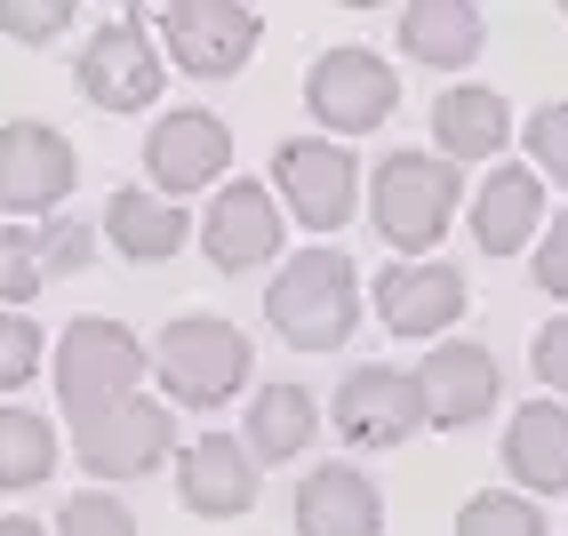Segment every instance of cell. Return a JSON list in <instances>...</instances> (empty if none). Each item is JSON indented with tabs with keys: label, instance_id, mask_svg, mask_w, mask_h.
<instances>
[{
	"label": "cell",
	"instance_id": "cell-1",
	"mask_svg": "<svg viewBox=\"0 0 568 536\" xmlns=\"http://www.w3.org/2000/svg\"><path fill=\"white\" fill-rule=\"evenodd\" d=\"M264 313L273 328L296 344V353H328V344H345L353 321H361V281H353V256L336 249H305L281 264L273 296H264Z\"/></svg>",
	"mask_w": 568,
	"mask_h": 536
},
{
	"label": "cell",
	"instance_id": "cell-2",
	"mask_svg": "<svg viewBox=\"0 0 568 536\" xmlns=\"http://www.w3.org/2000/svg\"><path fill=\"white\" fill-rule=\"evenodd\" d=\"M457 193H465V184H457V161H440V152H393V161L376 169V193H368L376 233H385V241L416 264V256L448 233Z\"/></svg>",
	"mask_w": 568,
	"mask_h": 536
},
{
	"label": "cell",
	"instance_id": "cell-3",
	"mask_svg": "<svg viewBox=\"0 0 568 536\" xmlns=\"http://www.w3.org/2000/svg\"><path fill=\"white\" fill-rule=\"evenodd\" d=\"M153 368L184 408H216V401H233L248 385V336L233 321H216V313H184V321L161 328Z\"/></svg>",
	"mask_w": 568,
	"mask_h": 536
},
{
	"label": "cell",
	"instance_id": "cell-4",
	"mask_svg": "<svg viewBox=\"0 0 568 536\" xmlns=\"http://www.w3.org/2000/svg\"><path fill=\"white\" fill-rule=\"evenodd\" d=\"M136 376H144V353L121 321H72L64 344H57V401L72 425H89V416L136 401Z\"/></svg>",
	"mask_w": 568,
	"mask_h": 536
},
{
	"label": "cell",
	"instance_id": "cell-5",
	"mask_svg": "<svg viewBox=\"0 0 568 536\" xmlns=\"http://www.w3.org/2000/svg\"><path fill=\"white\" fill-rule=\"evenodd\" d=\"M273 193L288 201L296 224L336 233V224L361 209V161H353L345 144H328V136H288L273 152Z\"/></svg>",
	"mask_w": 568,
	"mask_h": 536
},
{
	"label": "cell",
	"instance_id": "cell-6",
	"mask_svg": "<svg viewBox=\"0 0 568 536\" xmlns=\"http://www.w3.org/2000/svg\"><path fill=\"white\" fill-rule=\"evenodd\" d=\"M305 104H313L321 129L361 136V129H385V112L400 104V81H393V64L376 49H328L305 72Z\"/></svg>",
	"mask_w": 568,
	"mask_h": 536
},
{
	"label": "cell",
	"instance_id": "cell-7",
	"mask_svg": "<svg viewBox=\"0 0 568 536\" xmlns=\"http://www.w3.org/2000/svg\"><path fill=\"white\" fill-rule=\"evenodd\" d=\"M256 9L241 0H169L161 9V41H169V64L193 72V81H224V72H241L248 49H256Z\"/></svg>",
	"mask_w": 568,
	"mask_h": 536
},
{
	"label": "cell",
	"instance_id": "cell-8",
	"mask_svg": "<svg viewBox=\"0 0 568 536\" xmlns=\"http://www.w3.org/2000/svg\"><path fill=\"white\" fill-rule=\"evenodd\" d=\"M72 144L49 121H9L0 129V224L9 216H57L72 193Z\"/></svg>",
	"mask_w": 568,
	"mask_h": 536
},
{
	"label": "cell",
	"instance_id": "cell-9",
	"mask_svg": "<svg viewBox=\"0 0 568 536\" xmlns=\"http://www.w3.org/2000/svg\"><path fill=\"white\" fill-rule=\"evenodd\" d=\"M161 57H153V32H144L136 17H112V24H97L89 32V49H81V89H89V104H104V112H144L161 97Z\"/></svg>",
	"mask_w": 568,
	"mask_h": 536
},
{
	"label": "cell",
	"instance_id": "cell-10",
	"mask_svg": "<svg viewBox=\"0 0 568 536\" xmlns=\"http://www.w3.org/2000/svg\"><path fill=\"white\" fill-rule=\"evenodd\" d=\"M169 448H176V425H169L161 401H121V408L89 416V425H72V456H81L89 473H104V481L153 473Z\"/></svg>",
	"mask_w": 568,
	"mask_h": 536
},
{
	"label": "cell",
	"instance_id": "cell-11",
	"mask_svg": "<svg viewBox=\"0 0 568 536\" xmlns=\"http://www.w3.org/2000/svg\"><path fill=\"white\" fill-rule=\"evenodd\" d=\"M416 425H425V393H416L408 368L368 361V368H353L345 385H336V433L353 448H400Z\"/></svg>",
	"mask_w": 568,
	"mask_h": 536
},
{
	"label": "cell",
	"instance_id": "cell-12",
	"mask_svg": "<svg viewBox=\"0 0 568 536\" xmlns=\"http://www.w3.org/2000/svg\"><path fill=\"white\" fill-rule=\"evenodd\" d=\"M416 393H425V425L457 433V425H480L488 408H497V353L473 336H448L425 353V368H416Z\"/></svg>",
	"mask_w": 568,
	"mask_h": 536
},
{
	"label": "cell",
	"instance_id": "cell-13",
	"mask_svg": "<svg viewBox=\"0 0 568 536\" xmlns=\"http://www.w3.org/2000/svg\"><path fill=\"white\" fill-rule=\"evenodd\" d=\"M201 249H209L216 273H248V264H264V256L281 249V201L264 193V176H233V184L209 201Z\"/></svg>",
	"mask_w": 568,
	"mask_h": 536
},
{
	"label": "cell",
	"instance_id": "cell-14",
	"mask_svg": "<svg viewBox=\"0 0 568 536\" xmlns=\"http://www.w3.org/2000/svg\"><path fill=\"white\" fill-rule=\"evenodd\" d=\"M224 161H233V129L216 121V112H161V129L144 136V169H153L161 201L169 193H201V184L224 176Z\"/></svg>",
	"mask_w": 568,
	"mask_h": 536
},
{
	"label": "cell",
	"instance_id": "cell-15",
	"mask_svg": "<svg viewBox=\"0 0 568 536\" xmlns=\"http://www.w3.org/2000/svg\"><path fill=\"white\" fill-rule=\"evenodd\" d=\"M176 488H184V505H193L201 520H241L256 505V456H248V441L201 433L193 448L176 456Z\"/></svg>",
	"mask_w": 568,
	"mask_h": 536
},
{
	"label": "cell",
	"instance_id": "cell-16",
	"mask_svg": "<svg viewBox=\"0 0 568 536\" xmlns=\"http://www.w3.org/2000/svg\"><path fill=\"white\" fill-rule=\"evenodd\" d=\"M376 313H385L393 336H440L448 321L465 313V273L457 264H385V281H376Z\"/></svg>",
	"mask_w": 568,
	"mask_h": 536
},
{
	"label": "cell",
	"instance_id": "cell-17",
	"mask_svg": "<svg viewBox=\"0 0 568 536\" xmlns=\"http://www.w3.org/2000/svg\"><path fill=\"white\" fill-rule=\"evenodd\" d=\"M385 528V496L361 465H321L296 488V536H376Z\"/></svg>",
	"mask_w": 568,
	"mask_h": 536
},
{
	"label": "cell",
	"instance_id": "cell-18",
	"mask_svg": "<svg viewBox=\"0 0 568 536\" xmlns=\"http://www.w3.org/2000/svg\"><path fill=\"white\" fill-rule=\"evenodd\" d=\"M545 224V184H537V169H497L473 193V241L488 249V256H520V241Z\"/></svg>",
	"mask_w": 568,
	"mask_h": 536
},
{
	"label": "cell",
	"instance_id": "cell-19",
	"mask_svg": "<svg viewBox=\"0 0 568 536\" xmlns=\"http://www.w3.org/2000/svg\"><path fill=\"white\" fill-rule=\"evenodd\" d=\"M505 473L520 488H568V408L560 401H528L505 425Z\"/></svg>",
	"mask_w": 568,
	"mask_h": 536
},
{
	"label": "cell",
	"instance_id": "cell-20",
	"mask_svg": "<svg viewBox=\"0 0 568 536\" xmlns=\"http://www.w3.org/2000/svg\"><path fill=\"white\" fill-rule=\"evenodd\" d=\"M505 136H513V112H505V97L497 89H448L440 104H433V144H440V161H488V152H505Z\"/></svg>",
	"mask_w": 568,
	"mask_h": 536
},
{
	"label": "cell",
	"instance_id": "cell-21",
	"mask_svg": "<svg viewBox=\"0 0 568 536\" xmlns=\"http://www.w3.org/2000/svg\"><path fill=\"white\" fill-rule=\"evenodd\" d=\"M400 49L416 64H473L480 57V9L473 0H408L400 9Z\"/></svg>",
	"mask_w": 568,
	"mask_h": 536
},
{
	"label": "cell",
	"instance_id": "cell-22",
	"mask_svg": "<svg viewBox=\"0 0 568 536\" xmlns=\"http://www.w3.org/2000/svg\"><path fill=\"white\" fill-rule=\"evenodd\" d=\"M104 233H112V249H121V256L161 264V256L184 249V209L161 201V193H136V184H121V193H112V209H104Z\"/></svg>",
	"mask_w": 568,
	"mask_h": 536
},
{
	"label": "cell",
	"instance_id": "cell-23",
	"mask_svg": "<svg viewBox=\"0 0 568 536\" xmlns=\"http://www.w3.org/2000/svg\"><path fill=\"white\" fill-rule=\"evenodd\" d=\"M313 425H321V408L305 385H264L248 401V456H264V465H288L296 448H313Z\"/></svg>",
	"mask_w": 568,
	"mask_h": 536
},
{
	"label": "cell",
	"instance_id": "cell-24",
	"mask_svg": "<svg viewBox=\"0 0 568 536\" xmlns=\"http://www.w3.org/2000/svg\"><path fill=\"white\" fill-rule=\"evenodd\" d=\"M57 473V433L32 408H0V488H41Z\"/></svg>",
	"mask_w": 568,
	"mask_h": 536
},
{
	"label": "cell",
	"instance_id": "cell-25",
	"mask_svg": "<svg viewBox=\"0 0 568 536\" xmlns=\"http://www.w3.org/2000/svg\"><path fill=\"white\" fill-rule=\"evenodd\" d=\"M457 536H545V513L513 488H480L473 505L457 513Z\"/></svg>",
	"mask_w": 568,
	"mask_h": 536
},
{
	"label": "cell",
	"instance_id": "cell-26",
	"mask_svg": "<svg viewBox=\"0 0 568 536\" xmlns=\"http://www.w3.org/2000/svg\"><path fill=\"white\" fill-rule=\"evenodd\" d=\"M41 233H17V224H0V313H17V304L41 289Z\"/></svg>",
	"mask_w": 568,
	"mask_h": 536
},
{
	"label": "cell",
	"instance_id": "cell-27",
	"mask_svg": "<svg viewBox=\"0 0 568 536\" xmlns=\"http://www.w3.org/2000/svg\"><path fill=\"white\" fill-rule=\"evenodd\" d=\"M97 264V233L81 216H49L41 224V273H89Z\"/></svg>",
	"mask_w": 568,
	"mask_h": 536
},
{
	"label": "cell",
	"instance_id": "cell-28",
	"mask_svg": "<svg viewBox=\"0 0 568 536\" xmlns=\"http://www.w3.org/2000/svg\"><path fill=\"white\" fill-rule=\"evenodd\" d=\"M520 136H528V152H537V169L568 193V104H537Z\"/></svg>",
	"mask_w": 568,
	"mask_h": 536
},
{
	"label": "cell",
	"instance_id": "cell-29",
	"mask_svg": "<svg viewBox=\"0 0 568 536\" xmlns=\"http://www.w3.org/2000/svg\"><path fill=\"white\" fill-rule=\"evenodd\" d=\"M57 536H136V520L112 496H64L57 505Z\"/></svg>",
	"mask_w": 568,
	"mask_h": 536
},
{
	"label": "cell",
	"instance_id": "cell-30",
	"mask_svg": "<svg viewBox=\"0 0 568 536\" xmlns=\"http://www.w3.org/2000/svg\"><path fill=\"white\" fill-rule=\"evenodd\" d=\"M72 24V0H0V32L9 41H57Z\"/></svg>",
	"mask_w": 568,
	"mask_h": 536
},
{
	"label": "cell",
	"instance_id": "cell-31",
	"mask_svg": "<svg viewBox=\"0 0 568 536\" xmlns=\"http://www.w3.org/2000/svg\"><path fill=\"white\" fill-rule=\"evenodd\" d=\"M32 368H41V321L0 313V393H9V385H24Z\"/></svg>",
	"mask_w": 568,
	"mask_h": 536
},
{
	"label": "cell",
	"instance_id": "cell-32",
	"mask_svg": "<svg viewBox=\"0 0 568 536\" xmlns=\"http://www.w3.org/2000/svg\"><path fill=\"white\" fill-rule=\"evenodd\" d=\"M537 289L568 296V216L545 224V241H537Z\"/></svg>",
	"mask_w": 568,
	"mask_h": 536
},
{
	"label": "cell",
	"instance_id": "cell-33",
	"mask_svg": "<svg viewBox=\"0 0 568 536\" xmlns=\"http://www.w3.org/2000/svg\"><path fill=\"white\" fill-rule=\"evenodd\" d=\"M537 376L568 401V321H545V336H537Z\"/></svg>",
	"mask_w": 568,
	"mask_h": 536
},
{
	"label": "cell",
	"instance_id": "cell-34",
	"mask_svg": "<svg viewBox=\"0 0 568 536\" xmlns=\"http://www.w3.org/2000/svg\"><path fill=\"white\" fill-rule=\"evenodd\" d=\"M0 536H41V528H32V520H17V513H9V520H0Z\"/></svg>",
	"mask_w": 568,
	"mask_h": 536
},
{
	"label": "cell",
	"instance_id": "cell-35",
	"mask_svg": "<svg viewBox=\"0 0 568 536\" xmlns=\"http://www.w3.org/2000/svg\"><path fill=\"white\" fill-rule=\"evenodd\" d=\"M560 17H568V0H560Z\"/></svg>",
	"mask_w": 568,
	"mask_h": 536
}]
</instances>
